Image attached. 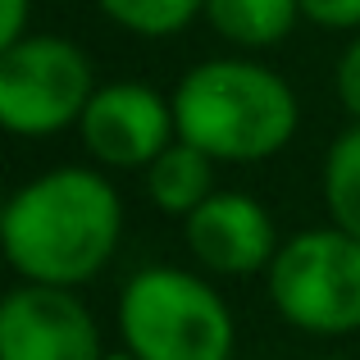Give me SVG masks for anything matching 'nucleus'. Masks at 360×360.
<instances>
[{
    "instance_id": "obj_4",
    "label": "nucleus",
    "mask_w": 360,
    "mask_h": 360,
    "mask_svg": "<svg viewBox=\"0 0 360 360\" xmlns=\"http://www.w3.org/2000/svg\"><path fill=\"white\" fill-rule=\"evenodd\" d=\"M269 297L288 324L306 333L360 328V238L342 229H310L278 246L269 264Z\"/></svg>"
},
{
    "instance_id": "obj_14",
    "label": "nucleus",
    "mask_w": 360,
    "mask_h": 360,
    "mask_svg": "<svg viewBox=\"0 0 360 360\" xmlns=\"http://www.w3.org/2000/svg\"><path fill=\"white\" fill-rule=\"evenodd\" d=\"M338 96H342L347 115H356L360 123V41H352L338 60Z\"/></svg>"
},
{
    "instance_id": "obj_3",
    "label": "nucleus",
    "mask_w": 360,
    "mask_h": 360,
    "mask_svg": "<svg viewBox=\"0 0 360 360\" xmlns=\"http://www.w3.org/2000/svg\"><path fill=\"white\" fill-rule=\"evenodd\" d=\"M119 328L137 360H233V315L219 292L169 264L128 278Z\"/></svg>"
},
{
    "instance_id": "obj_6",
    "label": "nucleus",
    "mask_w": 360,
    "mask_h": 360,
    "mask_svg": "<svg viewBox=\"0 0 360 360\" xmlns=\"http://www.w3.org/2000/svg\"><path fill=\"white\" fill-rule=\"evenodd\" d=\"M0 360H105L96 319L69 288L9 292L0 306Z\"/></svg>"
},
{
    "instance_id": "obj_5",
    "label": "nucleus",
    "mask_w": 360,
    "mask_h": 360,
    "mask_svg": "<svg viewBox=\"0 0 360 360\" xmlns=\"http://www.w3.org/2000/svg\"><path fill=\"white\" fill-rule=\"evenodd\" d=\"M91 91V64L60 37H23L0 51V123L23 137L69 128L82 119Z\"/></svg>"
},
{
    "instance_id": "obj_2",
    "label": "nucleus",
    "mask_w": 360,
    "mask_h": 360,
    "mask_svg": "<svg viewBox=\"0 0 360 360\" xmlns=\"http://www.w3.org/2000/svg\"><path fill=\"white\" fill-rule=\"evenodd\" d=\"M178 137L214 160H264L297 132V96L278 73L246 60H210L174 96Z\"/></svg>"
},
{
    "instance_id": "obj_11",
    "label": "nucleus",
    "mask_w": 360,
    "mask_h": 360,
    "mask_svg": "<svg viewBox=\"0 0 360 360\" xmlns=\"http://www.w3.org/2000/svg\"><path fill=\"white\" fill-rule=\"evenodd\" d=\"M324 201L342 233L360 238V123L333 141L324 165Z\"/></svg>"
},
{
    "instance_id": "obj_13",
    "label": "nucleus",
    "mask_w": 360,
    "mask_h": 360,
    "mask_svg": "<svg viewBox=\"0 0 360 360\" xmlns=\"http://www.w3.org/2000/svg\"><path fill=\"white\" fill-rule=\"evenodd\" d=\"M301 14L324 27H356L360 23V0H301Z\"/></svg>"
},
{
    "instance_id": "obj_9",
    "label": "nucleus",
    "mask_w": 360,
    "mask_h": 360,
    "mask_svg": "<svg viewBox=\"0 0 360 360\" xmlns=\"http://www.w3.org/2000/svg\"><path fill=\"white\" fill-rule=\"evenodd\" d=\"M214 183V155H205L192 141H169L146 165V192L165 214H192L210 201Z\"/></svg>"
},
{
    "instance_id": "obj_16",
    "label": "nucleus",
    "mask_w": 360,
    "mask_h": 360,
    "mask_svg": "<svg viewBox=\"0 0 360 360\" xmlns=\"http://www.w3.org/2000/svg\"><path fill=\"white\" fill-rule=\"evenodd\" d=\"M105 360H137V356H132V352H128V356H105Z\"/></svg>"
},
{
    "instance_id": "obj_7",
    "label": "nucleus",
    "mask_w": 360,
    "mask_h": 360,
    "mask_svg": "<svg viewBox=\"0 0 360 360\" xmlns=\"http://www.w3.org/2000/svg\"><path fill=\"white\" fill-rule=\"evenodd\" d=\"M174 128H178L174 110L155 91L137 87V82L101 87L87 101V110H82V141H87V150L119 169L150 165L169 146Z\"/></svg>"
},
{
    "instance_id": "obj_12",
    "label": "nucleus",
    "mask_w": 360,
    "mask_h": 360,
    "mask_svg": "<svg viewBox=\"0 0 360 360\" xmlns=\"http://www.w3.org/2000/svg\"><path fill=\"white\" fill-rule=\"evenodd\" d=\"M115 23L141 37H169L183 23H192L196 9H205V0H96Z\"/></svg>"
},
{
    "instance_id": "obj_15",
    "label": "nucleus",
    "mask_w": 360,
    "mask_h": 360,
    "mask_svg": "<svg viewBox=\"0 0 360 360\" xmlns=\"http://www.w3.org/2000/svg\"><path fill=\"white\" fill-rule=\"evenodd\" d=\"M23 18H27V0H5L0 5V46L23 41Z\"/></svg>"
},
{
    "instance_id": "obj_10",
    "label": "nucleus",
    "mask_w": 360,
    "mask_h": 360,
    "mask_svg": "<svg viewBox=\"0 0 360 360\" xmlns=\"http://www.w3.org/2000/svg\"><path fill=\"white\" fill-rule=\"evenodd\" d=\"M301 0H205V14L238 46H278L292 32Z\"/></svg>"
},
{
    "instance_id": "obj_8",
    "label": "nucleus",
    "mask_w": 360,
    "mask_h": 360,
    "mask_svg": "<svg viewBox=\"0 0 360 360\" xmlns=\"http://www.w3.org/2000/svg\"><path fill=\"white\" fill-rule=\"evenodd\" d=\"M187 246L214 274H255L274 264V224L264 205L242 192H214L187 214Z\"/></svg>"
},
{
    "instance_id": "obj_1",
    "label": "nucleus",
    "mask_w": 360,
    "mask_h": 360,
    "mask_svg": "<svg viewBox=\"0 0 360 360\" xmlns=\"http://www.w3.org/2000/svg\"><path fill=\"white\" fill-rule=\"evenodd\" d=\"M119 229L123 205L91 169H55L18 187L0 219L9 264L46 288H78L96 278L119 246Z\"/></svg>"
}]
</instances>
